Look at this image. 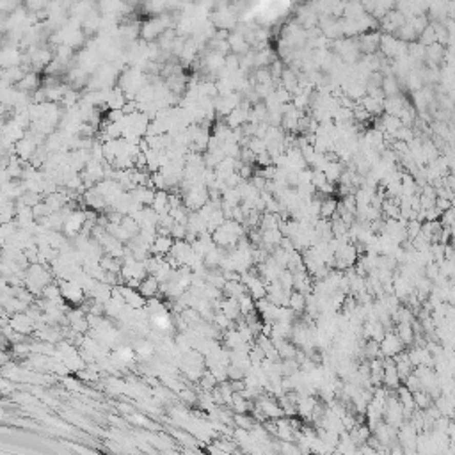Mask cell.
Wrapping results in <instances>:
<instances>
[{"label": "cell", "instance_id": "obj_5", "mask_svg": "<svg viewBox=\"0 0 455 455\" xmlns=\"http://www.w3.org/2000/svg\"><path fill=\"white\" fill-rule=\"evenodd\" d=\"M36 151H37V144H36V141H34L32 135H30V137L20 139V141L14 144V153H16V157L24 158V160H27V158L30 160Z\"/></svg>", "mask_w": 455, "mask_h": 455}, {"label": "cell", "instance_id": "obj_7", "mask_svg": "<svg viewBox=\"0 0 455 455\" xmlns=\"http://www.w3.org/2000/svg\"><path fill=\"white\" fill-rule=\"evenodd\" d=\"M173 244H174V240L169 237V235H157L151 245H153L155 253H160V255H169Z\"/></svg>", "mask_w": 455, "mask_h": 455}, {"label": "cell", "instance_id": "obj_3", "mask_svg": "<svg viewBox=\"0 0 455 455\" xmlns=\"http://www.w3.org/2000/svg\"><path fill=\"white\" fill-rule=\"evenodd\" d=\"M84 222H86V212H71V214L64 219L63 228L64 231H66V235H77L82 231Z\"/></svg>", "mask_w": 455, "mask_h": 455}, {"label": "cell", "instance_id": "obj_12", "mask_svg": "<svg viewBox=\"0 0 455 455\" xmlns=\"http://www.w3.org/2000/svg\"><path fill=\"white\" fill-rule=\"evenodd\" d=\"M233 423L237 428H244L247 432L255 428V420H253V416L247 415H233Z\"/></svg>", "mask_w": 455, "mask_h": 455}, {"label": "cell", "instance_id": "obj_4", "mask_svg": "<svg viewBox=\"0 0 455 455\" xmlns=\"http://www.w3.org/2000/svg\"><path fill=\"white\" fill-rule=\"evenodd\" d=\"M228 45H230V50L233 52V55L237 57H242L247 54V52H251V47H249L247 41H245L244 34L237 32V30L228 36Z\"/></svg>", "mask_w": 455, "mask_h": 455}, {"label": "cell", "instance_id": "obj_13", "mask_svg": "<svg viewBox=\"0 0 455 455\" xmlns=\"http://www.w3.org/2000/svg\"><path fill=\"white\" fill-rule=\"evenodd\" d=\"M64 295H66V297L70 299V301H73V302H78L82 299L80 288H78V284H75V283H66V284H64Z\"/></svg>", "mask_w": 455, "mask_h": 455}, {"label": "cell", "instance_id": "obj_8", "mask_svg": "<svg viewBox=\"0 0 455 455\" xmlns=\"http://www.w3.org/2000/svg\"><path fill=\"white\" fill-rule=\"evenodd\" d=\"M288 308L294 313H302L306 309V295L292 290L290 295H288Z\"/></svg>", "mask_w": 455, "mask_h": 455}, {"label": "cell", "instance_id": "obj_6", "mask_svg": "<svg viewBox=\"0 0 455 455\" xmlns=\"http://www.w3.org/2000/svg\"><path fill=\"white\" fill-rule=\"evenodd\" d=\"M338 199H335L333 196L320 199V219H327L331 221L333 217H338Z\"/></svg>", "mask_w": 455, "mask_h": 455}, {"label": "cell", "instance_id": "obj_19", "mask_svg": "<svg viewBox=\"0 0 455 455\" xmlns=\"http://www.w3.org/2000/svg\"><path fill=\"white\" fill-rule=\"evenodd\" d=\"M201 382H203V386H204V388H206V389H212L215 384H217V381H215L214 375H212L210 371H206V374H204V377L201 379Z\"/></svg>", "mask_w": 455, "mask_h": 455}, {"label": "cell", "instance_id": "obj_16", "mask_svg": "<svg viewBox=\"0 0 455 455\" xmlns=\"http://www.w3.org/2000/svg\"><path fill=\"white\" fill-rule=\"evenodd\" d=\"M365 356H368L370 359H375L377 356H381V350H379V343L374 340H366L365 345Z\"/></svg>", "mask_w": 455, "mask_h": 455}, {"label": "cell", "instance_id": "obj_10", "mask_svg": "<svg viewBox=\"0 0 455 455\" xmlns=\"http://www.w3.org/2000/svg\"><path fill=\"white\" fill-rule=\"evenodd\" d=\"M395 335L398 336V340H400L404 345H409L415 341V329H412V324H397Z\"/></svg>", "mask_w": 455, "mask_h": 455}, {"label": "cell", "instance_id": "obj_14", "mask_svg": "<svg viewBox=\"0 0 455 455\" xmlns=\"http://www.w3.org/2000/svg\"><path fill=\"white\" fill-rule=\"evenodd\" d=\"M412 400H415V405L418 409H427L430 407V397H428V393H425L423 389H420V391H415L412 393Z\"/></svg>", "mask_w": 455, "mask_h": 455}, {"label": "cell", "instance_id": "obj_15", "mask_svg": "<svg viewBox=\"0 0 455 455\" xmlns=\"http://www.w3.org/2000/svg\"><path fill=\"white\" fill-rule=\"evenodd\" d=\"M158 288V281L157 278H146L141 284V292L142 295H153Z\"/></svg>", "mask_w": 455, "mask_h": 455}, {"label": "cell", "instance_id": "obj_11", "mask_svg": "<svg viewBox=\"0 0 455 455\" xmlns=\"http://www.w3.org/2000/svg\"><path fill=\"white\" fill-rule=\"evenodd\" d=\"M359 105H361L370 116H379V114L382 112V101L374 100V98H370V96H363L361 101H359Z\"/></svg>", "mask_w": 455, "mask_h": 455}, {"label": "cell", "instance_id": "obj_17", "mask_svg": "<svg viewBox=\"0 0 455 455\" xmlns=\"http://www.w3.org/2000/svg\"><path fill=\"white\" fill-rule=\"evenodd\" d=\"M123 297L127 299L128 302H130L132 306H135V308H137V306H141L142 304V297L139 294H134V292L132 290H127V288H123Z\"/></svg>", "mask_w": 455, "mask_h": 455}, {"label": "cell", "instance_id": "obj_2", "mask_svg": "<svg viewBox=\"0 0 455 455\" xmlns=\"http://www.w3.org/2000/svg\"><path fill=\"white\" fill-rule=\"evenodd\" d=\"M379 41H381V34L377 30H370L358 37V47L361 52H365V55H371L379 50Z\"/></svg>", "mask_w": 455, "mask_h": 455}, {"label": "cell", "instance_id": "obj_9", "mask_svg": "<svg viewBox=\"0 0 455 455\" xmlns=\"http://www.w3.org/2000/svg\"><path fill=\"white\" fill-rule=\"evenodd\" d=\"M381 89L384 93V96H395V94H400V86H398V78L395 75H388V77L382 78Z\"/></svg>", "mask_w": 455, "mask_h": 455}, {"label": "cell", "instance_id": "obj_1", "mask_svg": "<svg viewBox=\"0 0 455 455\" xmlns=\"http://www.w3.org/2000/svg\"><path fill=\"white\" fill-rule=\"evenodd\" d=\"M379 350H381V354L384 356V358H395L397 354H400L402 350H404V343H402L400 340H398V336L395 335V333H386L384 338H382V341L379 343Z\"/></svg>", "mask_w": 455, "mask_h": 455}, {"label": "cell", "instance_id": "obj_18", "mask_svg": "<svg viewBox=\"0 0 455 455\" xmlns=\"http://www.w3.org/2000/svg\"><path fill=\"white\" fill-rule=\"evenodd\" d=\"M404 382H405V388H407L411 393H415V391H420V389H422V384H420V379L416 377L415 374H411V375H409V377L405 379Z\"/></svg>", "mask_w": 455, "mask_h": 455}, {"label": "cell", "instance_id": "obj_20", "mask_svg": "<svg viewBox=\"0 0 455 455\" xmlns=\"http://www.w3.org/2000/svg\"><path fill=\"white\" fill-rule=\"evenodd\" d=\"M312 455H313V453H312Z\"/></svg>", "mask_w": 455, "mask_h": 455}]
</instances>
